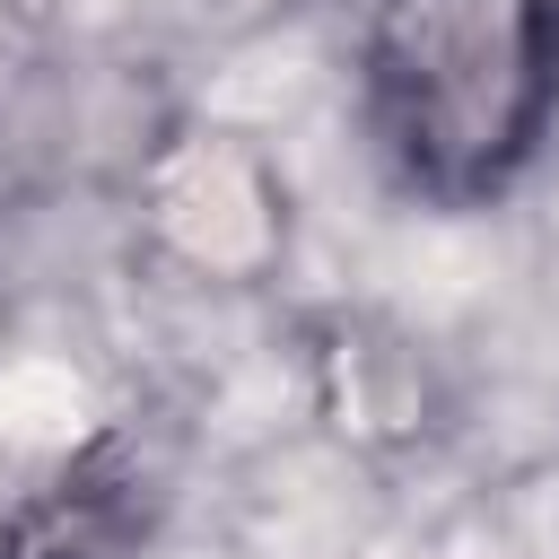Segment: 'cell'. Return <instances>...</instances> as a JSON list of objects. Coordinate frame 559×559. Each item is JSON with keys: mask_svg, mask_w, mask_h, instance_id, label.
<instances>
[{"mask_svg": "<svg viewBox=\"0 0 559 559\" xmlns=\"http://www.w3.org/2000/svg\"><path fill=\"white\" fill-rule=\"evenodd\" d=\"M358 70L419 201H498L559 114V0H376Z\"/></svg>", "mask_w": 559, "mask_h": 559, "instance_id": "obj_1", "label": "cell"}, {"mask_svg": "<svg viewBox=\"0 0 559 559\" xmlns=\"http://www.w3.org/2000/svg\"><path fill=\"white\" fill-rule=\"evenodd\" d=\"M140 472L122 463V445H87L61 480H44L9 533H0V559H131L140 550Z\"/></svg>", "mask_w": 559, "mask_h": 559, "instance_id": "obj_2", "label": "cell"}]
</instances>
